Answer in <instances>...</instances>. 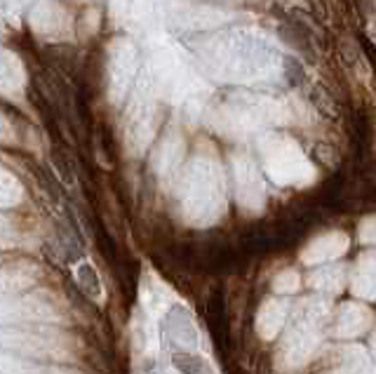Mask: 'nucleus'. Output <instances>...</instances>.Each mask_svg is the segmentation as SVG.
Returning <instances> with one entry per match:
<instances>
[{"label":"nucleus","mask_w":376,"mask_h":374,"mask_svg":"<svg viewBox=\"0 0 376 374\" xmlns=\"http://www.w3.org/2000/svg\"><path fill=\"white\" fill-rule=\"evenodd\" d=\"M369 372H372V360H369V355L362 348L355 346L343 355V363L339 370H332L327 374H369Z\"/></svg>","instance_id":"15"},{"label":"nucleus","mask_w":376,"mask_h":374,"mask_svg":"<svg viewBox=\"0 0 376 374\" xmlns=\"http://www.w3.org/2000/svg\"><path fill=\"white\" fill-rule=\"evenodd\" d=\"M179 210L188 226L207 229L214 226L226 215V191L224 177L217 165L195 163L183 179Z\"/></svg>","instance_id":"1"},{"label":"nucleus","mask_w":376,"mask_h":374,"mask_svg":"<svg viewBox=\"0 0 376 374\" xmlns=\"http://www.w3.org/2000/svg\"><path fill=\"white\" fill-rule=\"evenodd\" d=\"M75 283L92 301H104V283H101L94 264L80 261V264L75 266Z\"/></svg>","instance_id":"13"},{"label":"nucleus","mask_w":376,"mask_h":374,"mask_svg":"<svg viewBox=\"0 0 376 374\" xmlns=\"http://www.w3.org/2000/svg\"><path fill=\"white\" fill-rule=\"evenodd\" d=\"M360 238L367 245H376V217H367L360 224Z\"/></svg>","instance_id":"20"},{"label":"nucleus","mask_w":376,"mask_h":374,"mask_svg":"<svg viewBox=\"0 0 376 374\" xmlns=\"http://www.w3.org/2000/svg\"><path fill=\"white\" fill-rule=\"evenodd\" d=\"M327 318H330V306L322 299H306L299 306L278 351V365L283 370H296L308 363L322 341Z\"/></svg>","instance_id":"2"},{"label":"nucleus","mask_w":376,"mask_h":374,"mask_svg":"<svg viewBox=\"0 0 376 374\" xmlns=\"http://www.w3.org/2000/svg\"><path fill=\"white\" fill-rule=\"evenodd\" d=\"M165 337L172 346H179L186 353H195L200 348V332L193 323L190 313L183 306L172 304L170 311H165Z\"/></svg>","instance_id":"5"},{"label":"nucleus","mask_w":376,"mask_h":374,"mask_svg":"<svg viewBox=\"0 0 376 374\" xmlns=\"http://www.w3.org/2000/svg\"><path fill=\"white\" fill-rule=\"evenodd\" d=\"M62 318L59 304L45 292H35L19 296V299H8L3 304V323L10 325H55Z\"/></svg>","instance_id":"4"},{"label":"nucleus","mask_w":376,"mask_h":374,"mask_svg":"<svg viewBox=\"0 0 376 374\" xmlns=\"http://www.w3.org/2000/svg\"><path fill=\"white\" fill-rule=\"evenodd\" d=\"M346 283L343 266H320L318 271L310 273V285L322 292H339Z\"/></svg>","instance_id":"14"},{"label":"nucleus","mask_w":376,"mask_h":374,"mask_svg":"<svg viewBox=\"0 0 376 374\" xmlns=\"http://www.w3.org/2000/svg\"><path fill=\"white\" fill-rule=\"evenodd\" d=\"M372 328V311L365 304H343L337 311V318H334V328L332 335L341 341H350L362 337L365 332Z\"/></svg>","instance_id":"7"},{"label":"nucleus","mask_w":376,"mask_h":374,"mask_svg":"<svg viewBox=\"0 0 376 374\" xmlns=\"http://www.w3.org/2000/svg\"><path fill=\"white\" fill-rule=\"evenodd\" d=\"M374 363H376V341H374Z\"/></svg>","instance_id":"22"},{"label":"nucleus","mask_w":376,"mask_h":374,"mask_svg":"<svg viewBox=\"0 0 376 374\" xmlns=\"http://www.w3.org/2000/svg\"><path fill=\"white\" fill-rule=\"evenodd\" d=\"M38 266L19 261V264H8L3 269V296L10 299L12 294H19L26 287H31L38 280Z\"/></svg>","instance_id":"10"},{"label":"nucleus","mask_w":376,"mask_h":374,"mask_svg":"<svg viewBox=\"0 0 376 374\" xmlns=\"http://www.w3.org/2000/svg\"><path fill=\"white\" fill-rule=\"evenodd\" d=\"M348 245H350V240L343 231H330V233H322L315 240L308 242L301 254V261L308 266L327 264V261H334L341 257V254H346Z\"/></svg>","instance_id":"8"},{"label":"nucleus","mask_w":376,"mask_h":374,"mask_svg":"<svg viewBox=\"0 0 376 374\" xmlns=\"http://www.w3.org/2000/svg\"><path fill=\"white\" fill-rule=\"evenodd\" d=\"M3 374H80L75 370L62 365H45L38 360H26V358H17V355L5 353L3 358Z\"/></svg>","instance_id":"12"},{"label":"nucleus","mask_w":376,"mask_h":374,"mask_svg":"<svg viewBox=\"0 0 376 374\" xmlns=\"http://www.w3.org/2000/svg\"><path fill=\"white\" fill-rule=\"evenodd\" d=\"M141 299L146 301V308L151 313L158 311H170V304H167V296L160 290V285H155L153 280H148L144 287H141Z\"/></svg>","instance_id":"18"},{"label":"nucleus","mask_w":376,"mask_h":374,"mask_svg":"<svg viewBox=\"0 0 376 374\" xmlns=\"http://www.w3.org/2000/svg\"><path fill=\"white\" fill-rule=\"evenodd\" d=\"M5 353H15L26 360H71L73 339L55 325H10L3 330Z\"/></svg>","instance_id":"3"},{"label":"nucleus","mask_w":376,"mask_h":374,"mask_svg":"<svg viewBox=\"0 0 376 374\" xmlns=\"http://www.w3.org/2000/svg\"><path fill=\"white\" fill-rule=\"evenodd\" d=\"M299 285H301V278L296 271H280L276 280H273V290H276L278 294H292L299 290Z\"/></svg>","instance_id":"19"},{"label":"nucleus","mask_w":376,"mask_h":374,"mask_svg":"<svg viewBox=\"0 0 376 374\" xmlns=\"http://www.w3.org/2000/svg\"><path fill=\"white\" fill-rule=\"evenodd\" d=\"M235 184H238V203L249 215H261L266 207V193L264 181L254 165L242 163L235 170Z\"/></svg>","instance_id":"6"},{"label":"nucleus","mask_w":376,"mask_h":374,"mask_svg":"<svg viewBox=\"0 0 376 374\" xmlns=\"http://www.w3.org/2000/svg\"><path fill=\"white\" fill-rule=\"evenodd\" d=\"M372 40H374V43H376V24H374V26H372Z\"/></svg>","instance_id":"21"},{"label":"nucleus","mask_w":376,"mask_h":374,"mask_svg":"<svg viewBox=\"0 0 376 374\" xmlns=\"http://www.w3.org/2000/svg\"><path fill=\"white\" fill-rule=\"evenodd\" d=\"M350 287L360 299H376V252H367L357 259Z\"/></svg>","instance_id":"11"},{"label":"nucleus","mask_w":376,"mask_h":374,"mask_svg":"<svg viewBox=\"0 0 376 374\" xmlns=\"http://www.w3.org/2000/svg\"><path fill=\"white\" fill-rule=\"evenodd\" d=\"M289 318V301L285 299H268L261 304L256 313V332L261 339L271 341L280 335V330L287 325Z\"/></svg>","instance_id":"9"},{"label":"nucleus","mask_w":376,"mask_h":374,"mask_svg":"<svg viewBox=\"0 0 376 374\" xmlns=\"http://www.w3.org/2000/svg\"><path fill=\"white\" fill-rule=\"evenodd\" d=\"M172 363L181 374H217L210 367L207 360H202L198 353H186V351H174Z\"/></svg>","instance_id":"16"},{"label":"nucleus","mask_w":376,"mask_h":374,"mask_svg":"<svg viewBox=\"0 0 376 374\" xmlns=\"http://www.w3.org/2000/svg\"><path fill=\"white\" fill-rule=\"evenodd\" d=\"M24 198V188L21 184L10 175V172H3V193H0V205L3 210H10L17 203H21Z\"/></svg>","instance_id":"17"}]
</instances>
